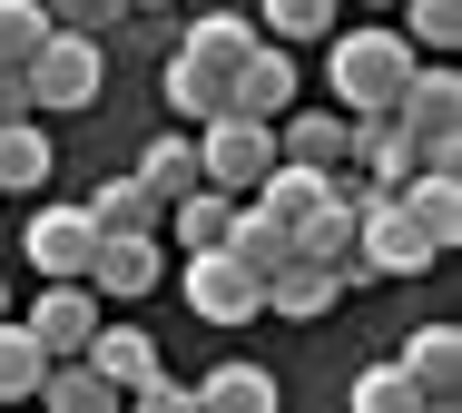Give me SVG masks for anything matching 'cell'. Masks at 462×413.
<instances>
[{
	"label": "cell",
	"mask_w": 462,
	"mask_h": 413,
	"mask_svg": "<svg viewBox=\"0 0 462 413\" xmlns=\"http://www.w3.org/2000/svg\"><path fill=\"white\" fill-rule=\"evenodd\" d=\"M325 69H335V108L365 118V108H393V89L413 79V40L403 30H345Z\"/></svg>",
	"instance_id": "6da1fadb"
},
{
	"label": "cell",
	"mask_w": 462,
	"mask_h": 413,
	"mask_svg": "<svg viewBox=\"0 0 462 413\" xmlns=\"http://www.w3.org/2000/svg\"><path fill=\"white\" fill-rule=\"evenodd\" d=\"M393 118L413 128L423 168H462V79L443 60H413V79L393 89Z\"/></svg>",
	"instance_id": "7a4b0ae2"
},
{
	"label": "cell",
	"mask_w": 462,
	"mask_h": 413,
	"mask_svg": "<svg viewBox=\"0 0 462 413\" xmlns=\"http://www.w3.org/2000/svg\"><path fill=\"white\" fill-rule=\"evenodd\" d=\"M197 168H207V188H226V197H246L266 168H276V118H246V108H217L207 128H197Z\"/></svg>",
	"instance_id": "3957f363"
},
{
	"label": "cell",
	"mask_w": 462,
	"mask_h": 413,
	"mask_svg": "<svg viewBox=\"0 0 462 413\" xmlns=\"http://www.w3.org/2000/svg\"><path fill=\"white\" fill-rule=\"evenodd\" d=\"M108 60H98V30H50L40 60H30V108H89Z\"/></svg>",
	"instance_id": "277c9868"
},
{
	"label": "cell",
	"mask_w": 462,
	"mask_h": 413,
	"mask_svg": "<svg viewBox=\"0 0 462 413\" xmlns=\"http://www.w3.org/2000/svg\"><path fill=\"white\" fill-rule=\"evenodd\" d=\"M178 296H187L197 315H207V325H246V315L266 306V286H256V276H246V266H236L226 246H187V266H178Z\"/></svg>",
	"instance_id": "5b68a950"
},
{
	"label": "cell",
	"mask_w": 462,
	"mask_h": 413,
	"mask_svg": "<svg viewBox=\"0 0 462 413\" xmlns=\"http://www.w3.org/2000/svg\"><path fill=\"white\" fill-rule=\"evenodd\" d=\"M355 256H365V276H423L443 246L403 216V197H374L365 216H355Z\"/></svg>",
	"instance_id": "8992f818"
},
{
	"label": "cell",
	"mask_w": 462,
	"mask_h": 413,
	"mask_svg": "<svg viewBox=\"0 0 462 413\" xmlns=\"http://www.w3.org/2000/svg\"><path fill=\"white\" fill-rule=\"evenodd\" d=\"M20 325L40 335V354H79V344L98 335V286L89 276H50V296H30Z\"/></svg>",
	"instance_id": "52a82bcc"
},
{
	"label": "cell",
	"mask_w": 462,
	"mask_h": 413,
	"mask_svg": "<svg viewBox=\"0 0 462 413\" xmlns=\"http://www.w3.org/2000/svg\"><path fill=\"white\" fill-rule=\"evenodd\" d=\"M158 276H168L158 226H128V236H98L89 246V286L98 296H158Z\"/></svg>",
	"instance_id": "ba28073f"
},
{
	"label": "cell",
	"mask_w": 462,
	"mask_h": 413,
	"mask_svg": "<svg viewBox=\"0 0 462 413\" xmlns=\"http://www.w3.org/2000/svg\"><path fill=\"white\" fill-rule=\"evenodd\" d=\"M20 246H30V266H40V276H89L98 216H89V206H40V216L20 226Z\"/></svg>",
	"instance_id": "9c48e42d"
},
{
	"label": "cell",
	"mask_w": 462,
	"mask_h": 413,
	"mask_svg": "<svg viewBox=\"0 0 462 413\" xmlns=\"http://www.w3.org/2000/svg\"><path fill=\"white\" fill-rule=\"evenodd\" d=\"M276 158L335 178V168L355 158V118H345V108H285V118H276Z\"/></svg>",
	"instance_id": "30bf717a"
},
{
	"label": "cell",
	"mask_w": 462,
	"mask_h": 413,
	"mask_svg": "<svg viewBox=\"0 0 462 413\" xmlns=\"http://www.w3.org/2000/svg\"><path fill=\"white\" fill-rule=\"evenodd\" d=\"M226 108H246V118H285V108H295V60H285L276 40H256V50L226 69Z\"/></svg>",
	"instance_id": "8fae6325"
},
{
	"label": "cell",
	"mask_w": 462,
	"mask_h": 413,
	"mask_svg": "<svg viewBox=\"0 0 462 413\" xmlns=\"http://www.w3.org/2000/svg\"><path fill=\"white\" fill-rule=\"evenodd\" d=\"M345 168H365L374 188H403V178L423 168V148H413V128H403L393 108H365V118H355V158H345Z\"/></svg>",
	"instance_id": "7c38bea8"
},
{
	"label": "cell",
	"mask_w": 462,
	"mask_h": 413,
	"mask_svg": "<svg viewBox=\"0 0 462 413\" xmlns=\"http://www.w3.org/2000/svg\"><path fill=\"white\" fill-rule=\"evenodd\" d=\"M226 256H236V266H246V276L266 286L276 266H295V226H285V216H266L256 197H236V226H226Z\"/></svg>",
	"instance_id": "4fadbf2b"
},
{
	"label": "cell",
	"mask_w": 462,
	"mask_h": 413,
	"mask_svg": "<svg viewBox=\"0 0 462 413\" xmlns=\"http://www.w3.org/2000/svg\"><path fill=\"white\" fill-rule=\"evenodd\" d=\"M393 197H403V216H413L433 246H453V236H462V178H453V168H413Z\"/></svg>",
	"instance_id": "5bb4252c"
},
{
	"label": "cell",
	"mask_w": 462,
	"mask_h": 413,
	"mask_svg": "<svg viewBox=\"0 0 462 413\" xmlns=\"http://www.w3.org/2000/svg\"><path fill=\"white\" fill-rule=\"evenodd\" d=\"M266 306H276L285 325H315V315L345 306V286H335V266H305V256H295V266H276V276H266Z\"/></svg>",
	"instance_id": "9a60e30c"
},
{
	"label": "cell",
	"mask_w": 462,
	"mask_h": 413,
	"mask_svg": "<svg viewBox=\"0 0 462 413\" xmlns=\"http://www.w3.org/2000/svg\"><path fill=\"white\" fill-rule=\"evenodd\" d=\"M403 374L423 384V404H453L462 394V335L453 325H423V335L403 344Z\"/></svg>",
	"instance_id": "2e32d148"
},
{
	"label": "cell",
	"mask_w": 462,
	"mask_h": 413,
	"mask_svg": "<svg viewBox=\"0 0 462 413\" xmlns=\"http://www.w3.org/2000/svg\"><path fill=\"white\" fill-rule=\"evenodd\" d=\"M197 413H276V374L266 364H217L207 384H187Z\"/></svg>",
	"instance_id": "e0dca14e"
},
{
	"label": "cell",
	"mask_w": 462,
	"mask_h": 413,
	"mask_svg": "<svg viewBox=\"0 0 462 413\" xmlns=\"http://www.w3.org/2000/svg\"><path fill=\"white\" fill-rule=\"evenodd\" d=\"M158 99L178 108L187 128H207V118H217V108H226V69H207V60H168V69H158Z\"/></svg>",
	"instance_id": "ac0fdd59"
},
{
	"label": "cell",
	"mask_w": 462,
	"mask_h": 413,
	"mask_svg": "<svg viewBox=\"0 0 462 413\" xmlns=\"http://www.w3.org/2000/svg\"><path fill=\"white\" fill-rule=\"evenodd\" d=\"M40 404H60V413H108V404H118V384L98 374L89 354H69V364L50 354V364H40Z\"/></svg>",
	"instance_id": "d6986e66"
},
{
	"label": "cell",
	"mask_w": 462,
	"mask_h": 413,
	"mask_svg": "<svg viewBox=\"0 0 462 413\" xmlns=\"http://www.w3.org/2000/svg\"><path fill=\"white\" fill-rule=\"evenodd\" d=\"M30 188H50V138L40 118H0V197H30Z\"/></svg>",
	"instance_id": "ffe728a7"
},
{
	"label": "cell",
	"mask_w": 462,
	"mask_h": 413,
	"mask_svg": "<svg viewBox=\"0 0 462 413\" xmlns=\"http://www.w3.org/2000/svg\"><path fill=\"white\" fill-rule=\"evenodd\" d=\"M138 188L158 206H178L187 188H207V168H197V138H148V158H138Z\"/></svg>",
	"instance_id": "44dd1931"
},
{
	"label": "cell",
	"mask_w": 462,
	"mask_h": 413,
	"mask_svg": "<svg viewBox=\"0 0 462 413\" xmlns=\"http://www.w3.org/2000/svg\"><path fill=\"white\" fill-rule=\"evenodd\" d=\"M246 197L266 206V216H285V226H295V216H315V206H325V168H295V158H276V168H266Z\"/></svg>",
	"instance_id": "7402d4cb"
},
{
	"label": "cell",
	"mask_w": 462,
	"mask_h": 413,
	"mask_svg": "<svg viewBox=\"0 0 462 413\" xmlns=\"http://www.w3.org/2000/svg\"><path fill=\"white\" fill-rule=\"evenodd\" d=\"M79 206L98 216V236H128V226H158V216H168V206L138 188V168H128V178H98V197H79Z\"/></svg>",
	"instance_id": "603a6c76"
},
{
	"label": "cell",
	"mask_w": 462,
	"mask_h": 413,
	"mask_svg": "<svg viewBox=\"0 0 462 413\" xmlns=\"http://www.w3.org/2000/svg\"><path fill=\"white\" fill-rule=\"evenodd\" d=\"M79 354H89V364H98V374H108V384H118V394H128V384H138V374L158 364V344H148L138 325H98V335H89V344H79Z\"/></svg>",
	"instance_id": "cb8c5ba5"
},
{
	"label": "cell",
	"mask_w": 462,
	"mask_h": 413,
	"mask_svg": "<svg viewBox=\"0 0 462 413\" xmlns=\"http://www.w3.org/2000/svg\"><path fill=\"white\" fill-rule=\"evenodd\" d=\"M40 364H50L40 335H30L20 315H0V404H30V394H40Z\"/></svg>",
	"instance_id": "d4e9b609"
},
{
	"label": "cell",
	"mask_w": 462,
	"mask_h": 413,
	"mask_svg": "<svg viewBox=\"0 0 462 413\" xmlns=\"http://www.w3.org/2000/svg\"><path fill=\"white\" fill-rule=\"evenodd\" d=\"M178 50H187V60H207V69H236V60L256 50V20H236V10H207V20L178 40Z\"/></svg>",
	"instance_id": "484cf974"
},
{
	"label": "cell",
	"mask_w": 462,
	"mask_h": 413,
	"mask_svg": "<svg viewBox=\"0 0 462 413\" xmlns=\"http://www.w3.org/2000/svg\"><path fill=\"white\" fill-rule=\"evenodd\" d=\"M168 216H178V246H226V226H236V197H226V188H187Z\"/></svg>",
	"instance_id": "4316f807"
},
{
	"label": "cell",
	"mask_w": 462,
	"mask_h": 413,
	"mask_svg": "<svg viewBox=\"0 0 462 413\" xmlns=\"http://www.w3.org/2000/svg\"><path fill=\"white\" fill-rule=\"evenodd\" d=\"M50 30H60V20H50V0H0V69H30Z\"/></svg>",
	"instance_id": "83f0119b"
},
{
	"label": "cell",
	"mask_w": 462,
	"mask_h": 413,
	"mask_svg": "<svg viewBox=\"0 0 462 413\" xmlns=\"http://www.w3.org/2000/svg\"><path fill=\"white\" fill-rule=\"evenodd\" d=\"M345 394H355V413H413V404H423V384L403 374V354H393V364H365Z\"/></svg>",
	"instance_id": "f1b7e54d"
},
{
	"label": "cell",
	"mask_w": 462,
	"mask_h": 413,
	"mask_svg": "<svg viewBox=\"0 0 462 413\" xmlns=\"http://www.w3.org/2000/svg\"><path fill=\"white\" fill-rule=\"evenodd\" d=\"M335 0H266V40H325Z\"/></svg>",
	"instance_id": "f546056e"
},
{
	"label": "cell",
	"mask_w": 462,
	"mask_h": 413,
	"mask_svg": "<svg viewBox=\"0 0 462 413\" xmlns=\"http://www.w3.org/2000/svg\"><path fill=\"white\" fill-rule=\"evenodd\" d=\"M403 10H413L403 40H423V50H453V40H462V0H403Z\"/></svg>",
	"instance_id": "4dcf8cb0"
},
{
	"label": "cell",
	"mask_w": 462,
	"mask_h": 413,
	"mask_svg": "<svg viewBox=\"0 0 462 413\" xmlns=\"http://www.w3.org/2000/svg\"><path fill=\"white\" fill-rule=\"evenodd\" d=\"M128 404H138V413H197V404H187V384H178V374H158V364L128 384Z\"/></svg>",
	"instance_id": "1f68e13d"
},
{
	"label": "cell",
	"mask_w": 462,
	"mask_h": 413,
	"mask_svg": "<svg viewBox=\"0 0 462 413\" xmlns=\"http://www.w3.org/2000/svg\"><path fill=\"white\" fill-rule=\"evenodd\" d=\"M50 20H60V30H118L128 0H50Z\"/></svg>",
	"instance_id": "d6a6232c"
},
{
	"label": "cell",
	"mask_w": 462,
	"mask_h": 413,
	"mask_svg": "<svg viewBox=\"0 0 462 413\" xmlns=\"http://www.w3.org/2000/svg\"><path fill=\"white\" fill-rule=\"evenodd\" d=\"M0 118H30V69H0Z\"/></svg>",
	"instance_id": "836d02e7"
},
{
	"label": "cell",
	"mask_w": 462,
	"mask_h": 413,
	"mask_svg": "<svg viewBox=\"0 0 462 413\" xmlns=\"http://www.w3.org/2000/svg\"><path fill=\"white\" fill-rule=\"evenodd\" d=\"M128 10H178V0H128Z\"/></svg>",
	"instance_id": "e575fe53"
},
{
	"label": "cell",
	"mask_w": 462,
	"mask_h": 413,
	"mask_svg": "<svg viewBox=\"0 0 462 413\" xmlns=\"http://www.w3.org/2000/svg\"><path fill=\"white\" fill-rule=\"evenodd\" d=\"M0 315H10V286H0Z\"/></svg>",
	"instance_id": "d590c367"
},
{
	"label": "cell",
	"mask_w": 462,
	"mask_h": 413,
	"mask_svg": "<svg viewBox=\"0 0 462 413\" xmlns=\"http://www.w3.org/2000/svg\"><path fill=\"white\" fill-rule=\"evenodd\" d=\"M365 10H393V0H365Z\"/></svg>",
	"instance_id": "8d00e7d4"
}]
</instances>
